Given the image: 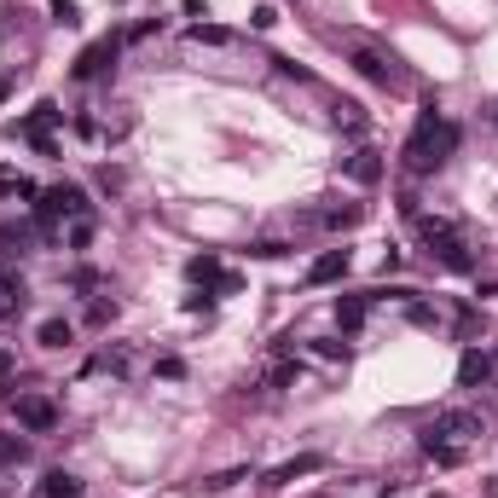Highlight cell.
<instances>
[{
	"label": "cell",
	"instance_id": "1",
	"mask_svg": "<svg viewBox=\"0 0 498 498\" xmlns=\"http://www.w3.org/2000/svg\"><path fill=\"white\" fill-rule=\"evenodd\" d=\"M458 151V122H446V116H435V111H423V122L411 128V139H406V168L411 174H435V168L446 163V156Z\"/></svg>",
	"mask_w": 498,
	"mask_h": 498
},
{
	"label": "cell",
	"instance_id": "2",
	"mask_svg": "<svg viewBox=\"0 0 498 498\" xmlns=\"http://www.w3.org/2000/svg\"><path fill=\"white\" fill-rule=\"evenodd\" d=\"M418 232H423V244H429V255L446 266V273H476V255H469L464 232H458L452 221H441V215H418Z\"/></svg>",
	"mask_w": 498,
	"mask_h": 498
},
{
	"label": "cell",
	"instance_id": "3",
	"mask_svg": "<svg viewBox=\"0 0 498 498\" xmlns=\"http://www.w3.org/2000/svg\"><path fill=\"white\" fill-rule=\"evenodd\" d=\"M88 209H93V203H88V191L64 180V186H46L41 198H35V226H41V232L53 238V226L64 221V215H70V221H88Z\"/></svg>",
	"mask_w": 498,
	"mask_h": 498
},
{
	"label": "cell",
	"instance_id": "4",
	"mask_svg": "<svg viewBox=\"0 0 498 498\" xmlns=\"http://www.w3.org/2000/svg\"><path fill=\"white\" fill-rule=\"evenodd\" d=\"M354 70H359L366 81H376V88H400V81H406L394 58H388L383 46H371V41H354Z\"/></svg>",
	"mask_w": 498,
	"mask_h": 498
},
{
	"label": "cell",
	"instance_id": "5",
	"mask_svg": "<svg viewBox=\"0 0 498 498\" xmlns=\"http://www.w3.org/2000/svg\"><path fill=\"white\" fill-rule=\"evenodd\" d=\"M116 53H122V35H105V41H93L88 53L76 58V70H70V76H76V81H93V76H105V70L116 64Z\"/></svg>",
	"mask_w": 498,
	"mask_h": 498
},
{
	"label": "cell",
	"instance_id": "6",
	"mask_svg": "<svg viewBox=\"0 0 498 498\" xmlns=\"http://www.w3.org/2000/svg\"><path fill=\"white\" fill-rule=\"evenodd\" d=\"M429 435H441V441H458V446H469L481 435V418L476 411H464V406H452V411H441V418H435V429Z\"/></svg>",
	"mask_w": 498,
	"mask_h": 498
},
{
	"label": "cell",
	"instance_id": "7",
	"mask_svg": "<svg viewBox=\"0 0 498 498\" xmlns=\"http://www.w3.org/2000/svg\"><path fill=\"white\" fill-rule=\"evenodd\" d=\"M12 406H18V423H23L30 435H46V429L58 423V406H53L46 394H18Z\"/></svg>",
	"mask_w": 498,
	"mask_h": 498
},
{
	"label": "cell",
	"instance_id": "8",
	"mask_svg": "<svg viewBox=\"0 0 498 498\" xmlns=\"http://www.w3.org/2000/svg\"><path fill=\"white\" fill-rule=\"evenodd\" d=\"M58 116H64V111H58L53 99H41V105H35V111H30V122H23V133H30V139H35V151H46V156L58 151V145H53V122H58Z\"/></svg>",
	"mask_w": 498,
	"mask_h": 498
},
{
	"label": "cell",
	"instance_id": "9",
	"mask_svg": "<svg viewBox=\"0 0 498 498\" xmlns=\"http://www.w3.org/2000/svg\"><path fill=\"white\" fill-rule=\"evenodd\" d=\"M313 469H325V458H319V452H301V458H290V464L266 469V487H290L296 476H313Z\"/></svg>",
	"mask_w": 498,
	"mask_h": 498
},
{
	"label": "cell",
	"instance_id": "10",
	"mask_svg": "<svg viewBox=\"0 0 498 498\" xmlns=\"http://www.w3.org/2000/svg\"><path fill=\"white\" fill-rule=\"evenodd\" d=\"M423 452H429L441 469H458V464L469 458V446H458V441H441V435H423Z\"/></svg>",
	"mask_w": 498,
	"mask_h": 498
},
{
	"label": "cell",
	"instance_id": "11",
	"mask_svg": "<svg viewBox=\"0 0 498 498\" xmlns=\"http://www.w3.org/2000/svg\"><path fill=\"white\" fill-rule=\"evenodd\" d=\"M348 273V249H325L319 261L308 266V284H331V278H342Z\"/></svg>",
	"mask_w": 498,
	"mask_h": 498
},
{
	"label": "cell",
	"instance_id": "12",
	"mask_svg": "<svg viewBox=\"0 0 498 498\" xmlns=\"http://www.w3.org/2000/svg\"><path fill=\"white\" fill-rule=\"evenodd\" d=\"M342 168H348V180H359V186H376V180H383V156L376 151H354Z\"/></svg>",
	"mask_w": 498,
	"mask_h": 498
},
{
	"label": "cell",
	"instance_id": "13",
	"mask_svg": "<svg viewBox=\"0 0 498 498\" xmlns=\"http://www.w3.org/2000/svg\"><path fill=\"white\" fill-rule=\"evenodd\" d=\"M23 313V278L18 273H0V325Z\"/></svg>",
	"mask_w": 498,
	"mask_h": 498
},
{
	"label": "cell",
	"instance_id": "14",
	"mask_svg": "<svg viewBox=\"0 0 498 498\" xmlns=\"http://www.w3.org/2000/svg\"><path fill=\"white\" fill-rule=\"evenodd\" d=\"M366 313H371V296H336V325L342 331H359Z\"/></svg>",
	"mask_w": 498,
	"mask_h": 498
},
{
	"label": "cell",
	"instance_id": "15",
	"mask_svg": "<svg viewBox=\"0 0 498 498\" xmlns=\"http://www.w3.org/2000/svg\"><path fill=\"white\" fill-rule=\"evenodd\" d=\"M487 376H493V359H487V354H481V348H469V354H464V359H458V383H464V388H476V383H487Z\"/></svg>",
	"mask_w": 498,
	"mask_h": 498
},
{
	"label": "cell",
	"instance_id": "16",
	"mask_svg": "<svg viewBox=\"0 0 498 498\" xmlns=\"http://www.w3.org/2000/svg\"><path fill=\"white\" fill-rule=\"evenodd\" d=\"M35 498H81V481L64 476V469H53V476L41 481V493H35Z\"/></svg>",
	"mask_w": 498,
	"mask_h": 498
},
{
	"label": "cell",
	"instance_id": "17",
	"mask_svg": "<svg viewBox=\"0 0 498 498\" xmlns=\"http://www.w3.org/2000/svg\"><path fill=\"white\" fill-rule=\"evenodd\" d=\"M70 336H76V331H70V319H41V331H35V342H41V348H64Z\"/></svg>",
	"mask_w": 498,
	"mask_h": 498
},
{
	"label": "cell",
	"instance_id": "18",
	"mask_svg": "<svg viewBox=\"0 0 498 498\" xmlns=\"http://www.w3.org/2000/svg\"><path fill=\"white\" fill-rule=\"evenodd\" d=\"M359 215H366L359 203H342V209H325L319 221H325V226H336V232H348V226H359Z\"/></svg>",
	"mask_w": 498,
	"mask_h": 498
},
{
	"label": "cell",
	"instance_id": "19",
	"mask_svg": "<svg viewBox=\"0 0 498 498\" xmlns=\"http://www.w3.org/2000/svg\"><path fill=\"white\" fill-rule=\"evenodd\" d=\"M186 273L198 278V284H221V261H215V255H198V261H191Z\"/></svg>",
	"mask_w": 498,
	"mask_h": 498
},
{
	"label": "cell",
	"instance_id": "20",
	"mask_svg": "<svg viewBox=\"0 0 498 498\" xmlns=\"http://www.w3.org/2000/svg\"><path fill=\"white\" fill-rule=\"evenodd\" d=\"M30 458V441H18V435H0V464H23Z\"/></svg>",
	"mask_w": 498,
	"mask_h": 498
},
{
	"label": "cell",
	"instance_id": "21",
	"mask_svg": "<svg viewBox=\"0 0 498 498\" xmlns=\"http://www.w3.org/2000/svg\"><path fill=\"white\" fill-rule=\"evenodd\" d=\"M186 41H198V46H226L232 35H226V30H215V23H198V30H191Z\"/></svg>",
	"mask_w": 498,
	"mask_h": 498
},
{
	"label": "cell",
	"instance_id": "22",
	"mask_svg": "<svg viewBox=\"0 0 498 498\" xmlns=\"http://www.w3.org/2000/svg\"><path fill=\"white\" fill-rule=\"evenodd\" d=\"M30 238H35L30 226H0V244H6V255H18L23 244H30Z\"/></svg>",
	"mask_w": 498,
	"mask_h": 498
},
{
	"label": "cell",
	"instance_id": "23",
	"mask_svg": "<svg viewBox=\"0 0 498 498\" xmlns=\"http://www.w3.org/2000/svg\"><path fill=\"white\" fill-rule=\"evenodd\" d=\"M53 18H58V23H64V30H70V23H81V12H76V0H53Z\"/></svg>",
	"mask_w": 498,
	"mask_h": 498
},
{
	"label": "cell",
	"instance_id": "24",
	"mask_svg": "<svg viewBox=\"0 0 498 498\" xmlns=\"http://www.w3.org/2000/svg\"><path fill=\"white\" fill-rule=\"evenodd\" d=\"M93 244V221H76L70 226V249H88Z\"/></svg>",
	"mask_w": 498,
	"mask_h": 498
},
{
	"label": "cell",
	"instance_id": "25",
	"mask_svg": "<svg viewBox=\"0 0 498 498\" xmlns=\"http://www.w3.org/2000/svg\"><path fill=\"white\" fill-rule=\"evenodd\" d=\"M249 255H261V261H278V255H284V244H278V238H261V244H249Z\"/></svg>",
	"mask_w": 498,
	"mask_h": 498
},
{
	"label": "cell",
	"instance_id": "26",
	"mask_svg": "<svg viewBox=\"0 0 498 498\" xmlns=\"http://www.w3.org/2000/svg\"><path fill=\"white\" fill-rule=\"evenodd\" d=\"M88 319H93V325H111V319H116V301H93Z\"/></svg>",
	"mask_w": 498,
	"mask_h": 498
},
{
	"label": "cell",
	"instance_id": "27",
	"mask_svg": "<svg viewBox=\"0 0 498 498\" xmlns=\"http://www.w3.org/2000/svg\"><path fill=\"white\" fill-rule=\"evenodd\" d=\"M266 383H273V388H290V383H296V366H290V359H284V366H273Z\"/></svg>",
	"mask_w": 498,
	"mask_h": 498
},
{
	"label": "cell",
	"instance_id": "28",
	"mask_svg": "<svg viewBox=\"0 0 498 498\" xmlns=\"http://www.w3.org/2000/svg\"><path fill=\"white\" fill-rule=\"evenodd\" d=\"M249 23H255V30H273L278 12H273V6H255V18H249Z\"/></svg>",
	"mask_w": 498,
	"mask_h": 498
},
{
	"label": "cell",
	"instance_id": "29",
	"mask_svg": "<svg viewBox=\"0 0 498 498\" xmlns=\"http://www.w3.org/2000/svg\"><path fill=\"white\" fill-rule=\"evenodd\" d=\"M12 371H18V366H12V354L0 348V383H12Z\"/></svg>",
	"mask_w": 498,
	"mask_h": 498
},
{
	"label": "cell",
	"instance_id": "30",
	"mask_svg": "<svg viewBox=\"0 0 498 498\" xmlns=\"http://www.w3.org/2000/svg\"><path fill=\"white\" fill-rule=\"evenodd\" d=\"M6 93H12V81H6V76H0V105H6Z\"/></svg>",
	"mask_w": 498,
	"mask_h": 498
},
{
	"label": "cell",
	"instance_id": "31",
	"mask_svg": "<svg viewBox=\"0 0 498 498\" xmlns=\"http://www.w3.org/2000/svg\"><path fill=\"white\" fill-rule=\"evenodd\" d=\"M313 498H325V493H313Z\"/></svg>",
	"mask_w": 498,
	"mask_h": 498
}]
</instances>
